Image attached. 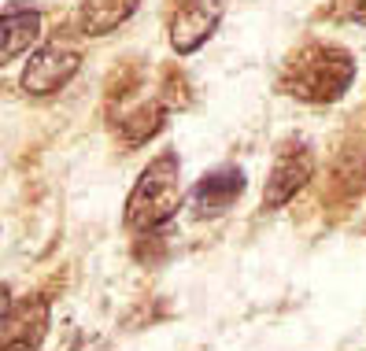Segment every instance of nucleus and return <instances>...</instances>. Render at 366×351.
Masks as SVG:
<instances>
[{
	"mask_svg": "<svg viewBox=\"0 0 366 351\" xmlns=\"http://www.w3.org/2000/svg\"><path fill=\"white\" fill-rule=\"evenodd\" d=\"M49 333V303L45 300H26V303H8L4 311V351H37Z\"/></svg>",
	"mask_w": 366,
	"mask_h": 351,
	"instance_id": "5",
	"label": "nucleus"
},
{
	"mask_svg": "<svg viewBox=\"0 0 366 351\" xmlns=\"http://www.w3.org/2000/svg\"><path fill=\"white\" fill-rule=\"evenodd\" d=\"M219 0H189V4L178 11L174 19V30H170V45H174V52L189 56L197 52L204 41L214 34V26H219Z\"/></svg>",
	"mask_w": 366,
	"mask_h": 351,
	"instance_id": "6",
	"label": "nucleus"
},
{
	"mask_svg": "<svg viewBox=\"0 0 366 351\" xmlns=\"http://www.w3.org/2000/svg\"><path fill=\"white\" fill-rule=\"evenodd\" d=\"M41 37V15L23 4L4 8V59H19Z\"/></svg>",
	"mask_w": 366,
	"mask_h": 351,
	"instance_id": "8",
	"label": "nucleus"
},
{
	"mask_svg": "<svg viewBox=\"0 0 366 351\" xmlns=\"http://www.w3.org/2000/svg\"><path fill=\"white\" fill-rule=\"evenodd\" d=\"M137 0H85L81 8V34H107L134 15Z\"/></svg>",
	"mask_w": 366,
	"mask_h": 351,
	"instance_id": "9",
	"label": "nucleus"
},
{
	"mask_svg": "<svg viewBox=\"0 0 366 351\" xmlns=\"http://www.w3.org/2000/svg\"><path fill=\"white\" fill-rule=\"evenodd\" d=\"M178 178H182V163L170 152H163L159 159L148 163L134 185V192H130V200H126V226L137 233H152V229L167 226L182 207V182Z\"/></svg>",
	"mask_w": 366,
	"mask_h": 351,
	"instance_id": "2",
	"label": "nucleus"
},
{
	"mask_svg": "<svg viewBox=\"0 0 366 351\" xmlns=\"http://www.w3.org/2000/svg\"><path fill=\"white\" fill-rule=\"evenodd\" d=\"M78 71V56L67 52V49H41L37 56H30L26 71H23V89L34 93V97H52L67 85Z\"/></svg>",
	"mask_w": 366,
	"mask_h": 351,
	"instance_id": "3",
	"label": "nucleus"
},
{
	"mask_svg": "<svg viewBox=\"0 0 366 351\" xmlns=\"http://www.w3.org/2000/svg\"><path fill=\"white\" fill-rule=\"evenodd\" d=\"M244 192V174L237 167H222V170H211L197 182L192 189V207H197L200 218H214L237 204V196Z\"/></svg>",
	"mask_w": 366,
	"mask_h": 351,
	"instance_id": "7",
	"label": "nucleus"
},
{
	"mask_svg": "<svg viewBox=\"0 0 366 351\" xmlns=\"http://www.w3.org/2000/svg\"><path fill=\"white\" fill-rule=\"evenodd\" d=\"M311 170H315V159H311L307 148H285L282 156L274 159V170H270V178H267L263 207L274 211V207L289 204L292 196L304 189V182L311 178Z\"/></svg>",
	"mask_w": 366,
	"mask_h": 351,
	"instance_id": "4",
	"label": "nucleus"
},
{
	"mask_svg": "<svg viewBox=\"0 0 366 351\" xmlns=\"http://www.w3.org/2000/svg\"><path fill=\"white\" fill-rule=\"evenodd\" d=\"M355 78V59L337 49V45H307L296 52L285 67V93L311 100V104H330L348 93Z\"/></svg>",
	"mask_w": 366,
	"mask_h": 351,
	"instance_id": "1",
	"label": "nucleus"
},
{
	"mask_svg": "<svg viewBox=\"0 0 366 351\" xmlns=\"http://www.w3.org/2000/svg\"><path fill=\"white\" fill-rule=\"evenodd\" d=\"M337 15L348 19V23L366 26V0H337Z\"/></svg>",
	"mask_w": 366,
	"mask_h": 351,
	"instance_id": "10",
	"label": "nucleus"
}]
</instances>
